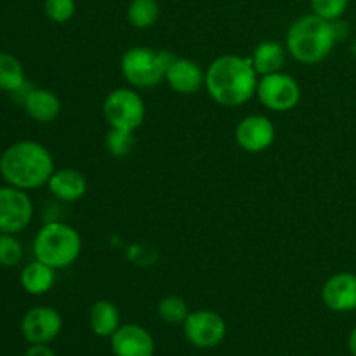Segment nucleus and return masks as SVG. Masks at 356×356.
I'll return each mask as SVG.
<instances>
[{
    "instance_id": "1",
    "label": "nucleus",
    "mask_w": 356,
    "mask_h": 356,
    "mask_svg": "<svg viewBox=\"0 0 356 356\" xmlns=\"http://www.w3.org/2000/svg\"><path fill=\"white\" fill-rule=\"evenodd\" d=\"M259 75L252 59L236 54L216 58L205 72V87L212 99L226 108L242 106L256 96Z\"/></svg>"
},
{
    "instance_id": "2",
    "label": "nucleus",
    "mask_w": 356,
    "mask_h": 356,
    "mask_svg": "<svg viewBox=\"0 0 356 356\" xmlns=\"http://www.w3.org/2000/svg\"><path fill=\"white\" fill-rule=\"evenodd\" d=\"M54 170L51 152L37 141H17L0 155L2 179L24 191L47 184Z\"/></svg>"
},
{
    "instance_id": "3",
    "label": "nucleus",
    "mask_w": 356,
    "mask_h": 356,
    "mask_svg": "<svg viewBox=\"0 0 356 356\" xmlns=\"http://www.w3.org/2000/svg\"><path fill=\"white\" fill-rule=\"evenodd\" d=\"M339 40L336 21L323 19L316 14H306L291 24L285 38L287 52L302 65H316L332 52Z\"/></svg>"
},
{
    "instance_id": "4",
    "label": "nucleus",
    "mask_w": 356,
    "mask_h": 356,
    "mask_svg": "<svg viewBox=\"0 0 356 356\" xmlns=\"http://www.w3.org/2000/svg\"><path fill=\"white\" fill-rule=\"evenodd\" d=\"M33 254L35 259L54 270H65L75 264L82 254V236L66 222L51 221L35 235Z\"/></svg>"
},
{
    "instance_id": "5",
    "label": "nucleus",
    "mask_w": 356,
    "mask_h": 356,
    "mask_svg": "<svg viewBox=\"0 0 356 356\" xmlns=\"http://www.w3.org/2000/svg\"><path fill=\"white\" fill-rule=\"evenodd\" d=\"M176 59L169 51H155L149 47H132L124 54L120 70L124 79L138 89L156 87L165 80L167 68Z\"/></svg>"
},
{
    "instance_id": "6",
    "label": "nucleus",
    "mask_w": 356,
    "mask_h": 356,
    "mask_svg": "<svg viewBox=\"0 0 356 356\" xmlns=\"http://www.w3.org/2000/svg\"><path fill=\"white\" fill-rule=\"evenodd\" d=\"M103 117L111 129L134 132L145 122V101L134 89H115L104 97Z\"/></svg>"
},
{
    "instance_id": "7",
    "label": "nucleus",
    "mask_w": 356,
    "mask_h": 356,
    "mask_svg": "<svg viewBox=\"0 0 356 356\" xmlns=\"http://www.w3.org/2000/svg\"><path fill=\"white\" fill-rule=\"evenodd\" d=\"M256 94L268 110L277 113L294 110L301 101V87L298 80L284 72L261 76Z\"/></svg>"
},
{
    "instance_id": "8",
    "label": "nucleus",
    "mask_w": 356,
    "mask_h": 356,
    "mask_svg": "<svg viewBox=\"0 0 356 356\" xmlns=\"http://www.w3.org/2000/svg\"><path fill=\"white\" fill-rule=\"evenodd\" d=\"M33 218V204L24 190L14 186L0 188V233L23 232Z\"/></svg>"
},
{
    "instance_id": "9",
    "label": "nucleus",
    "mask_w": 356,
    "mask_h": 356,
    "mask_svg": "<svg viewBox=\"0 0 356 356\" xmlns=\"http://www.w3.org/2000/svg\"><path fill=\"white\" fill-rule=\"evenodd\" d=\"M184 337L195 348L209 350L222 343L226 336V323L219 313L211 309H198L188 315L183 323Z\"/></svg>"
},
{
    "instance_id": "10",
    "label": "nucleus",
    "mask_w": 356,
    "mask_h": 356,
    "mask_svg": "<svg viewBox=\"0 0 356 356\" xmlns=\"http://www.w3.org/2000/svg\"><path fill=\"white\" fill-rule=\"evenodd\" d=\"M63 318L51 306H35L21 320V334L30 344H49L61 334Z\"/></svg>"
},
{
    "instance_id": "11",
    "label": "nucleus",
    "mask_w": 356,
    "mask_h": 356,
    "mask_svg": "<svg viewBox=\"0 0 356 356\" xmlns=\"http://www.w3.org/2000/svg\"><path fill=\"white\" fill-rule=\"evenodd\" d=\"M235 139L243 152L261 153L275 143L277 129L264 115H249L236 125Z\"/></svg>"
},
{
    "instance_id": "12",
    "label": "nucleus",
    "mask_w": 356,
    "mask_h": 356,
    "mask_svg": "<svg viewBox=\"0 0 356 356\" xmlns=\"http://www.w3.org/2000/svg\"><path fill=\"white\" fill-rule=\"evenodd\" d=\"M115 356H153L155 341L145 327L138 323H124L110 337Z\"/></svg>"
},
{
    "instance_id": "13",
    "label": "nucleus",
    "mask_w": 356,
    "mask_h": 356,
    "mask_svg": "<svg viewBox=\"0 0 356 356\" xmlns=\"http://www.w3.org/2000/svg\"><path fill=\"white\" fill-rule=\"evenodd\" d=\"M322 301L336 313H348L356 309V275L336 273L323 284Z\"/></svg>"
},
{
    "instance_id": "14",
    "label": "nucleus",
    "mask_w": 356,
    "mask_h": 356,
    "mask_svg": "<svg viewBox=\"0 0 356 356\" xmlns=\"http://www.w3.org/2000/svg\"><path fill=\"white\" fill-rule=\"evenodd\" d=\"M165 82L177 94H195L205 86V72L198 63L186 58H176L167 68Z\"/></svg>"
},
{
    "instance_id": "15",
    "label": "nucleus",
    "mask_w": 356,
    "mask_h": 356,
    "mask_svg": "<svg viewBox=\"0 0 356 356\" xmlns=\"http://www.w3.org/2000/svg\"><path fill=\"white\" fill-rule=\"evenodd\" d=\"M49 191L58 200L72 204L80 200L87 193V179L80 170L76 169H59L54 170L47 183Z\"/></svg>"
},
{
    "instance_id": "16",
    "label": "nucleus",
    "mask_w": 356,
    "mask_h": 356,
    "mask_svg": "<svg viewBox=\"0 0 356 356\" xmlns=\"http://www.w3.org/2000/svg\"><path fill=\"white\" fill-rule=\"evenodd\" d=\"M23 108L35 122L49 124V122H54L61 113V101H59L58 94L52 92L51 89H33L31 87L24 97Z\"/></svg>"
},
{
    "instance_id": "17",
    "label": "nucleus",
    "mask_w": 356,
    "mask_h": 356,
    "mask_svg": "<svg viewBox=\"0 0 356 356\" xmlns=\"http://www.w3.org/2000/svg\"><path fill=\"white\" fill-rule=\"evenodd\" d=\"M21 287L24 292L31 296H44L54 287L56 284V270L42 261L35 259L28 263L21 271Z\"/></svg>"
},
{
    "instance_id": "18",
    "label": "nucleus",
    "mask_w": 356,
    "mask_h": 356,
    "mask_svg": "<svg viewBox=\"0 0 356 356\" xmlns=\"http://www.w3.org/2000/svg\"><path fill=\"white\" fill-rule=\"evenodd\" d=\"M252 65L256 68L257 75H271V73H278L284 70L285 61H287V47L273 40L261 42L256 49H254Z\"/></svg>"
},
{
    "instance_id": "19",
    "label": "nucleus",
    "mask_w": 356,
    "mask_h": 356,
    "mask_svg": "<svg viewBox=\"0 0 356 356\" xmlns=\"http://www.w3.org/2000/svg\"><path fill=\"white\" fill-rule=\"evenodd\" d=\"M90 330L97 337H111L118 330L120 323V312L111 301L101 299L94 302L89 313Z\"/></svg>"
},
{
    "instance_id": "20",
    "label": "nucleus",
    "mask_w": 356,
    "mask_h": 356,
    "mask_svg": "<svg viewBox=\"0 0 356 356\" xmlns=\"http://www.w3.org/2000/svg\"><path fill=\"white\" fill-rule=\"evenodd\" d=\"M24 86L26 79L19 59L7 52H0V90L14 94Z\"/></svg>"
},
{
    "instance_id": "21",
    "label": "nucleus",
    "mask_w": 356,
    "mask_h": 356,
    "mask_svg": "<svg viewBox=\"0 0 356 356\" xmlns=\"http://www.w3.org/2000/svg\"><path fill=\"white\" fill-rule=\"evenodd\" d=\"M160 16L159 0H131L127 7V19L138 30H148Z\"/></svg>"
},
{
    "instance_id": "22",
    "label": "nucleus",
    "mask_w": 356,
    "mask_h": 356,
    "mask_svg": "<svg viewBox=\"0 0 356 356\" xmlns=\"http://www.w3.org/2000/svg\"><path fill=\"white\" fill-rule=\"evenodd\" d=\"M156 312H159L160 318L165 323H170V325L184 323V320L190 315V309H188L184 299L177 298V296H167V298L160 299Z\"/></svg>"
},
{
    "instance_id": "23",
    "label": "nucleus",
    "mask_w": 356,
    "mask_h": 356,
    "mask_svg": "<svg viewBox=\"0 0 356 356\" xmlns=\"http://www.w3.org/2000/svg\"><path fill=\"white\" fill-rule=\"evenodd\" d=\"M136 145L134 132L124 129H110L106 134V148L113 156H127Z\"/></svg>"
},
{
    "instance_id": "24",
    "label": "nucleus",
    "mask_w": 356,
    "mask_h": 356,
    "mask_svg": "<svg viewBox=\"0 0 356 356\" xmlns=\"http://www.w3.org/2000/svg\"><path fill=\"white\" fill-rule=\"evenodd\" d=\"M23 259V245L10 233H0V266L13 268Z\"/></svg>"
},
{
    "instance_id": "25",
    "label": "nucleus",
    "mask_w": 356,
    "mask_h": 356,
    "mask_svg": "<svg viewBox=\"0 0 356 356\" xmlns=\"http://www.w3.org/2000/svg\"><path fill=\"white\" fill-rule=\"evenodd\" d=\"M44 10L52 23L63 24L75 16L76 3L75 0H45Z\"/></svg>"
},
{
    "instance_id": "26",
    "label": "nucleus",
    "mask_w": 356,
    "mask_h": 356,
    "mask_svg": "<svg viewBox=\"0 0 356 356\" xmlns=\"http://www.w3.org/2000/svg\"><path fill=\"white\" fill-rule=\"evenodd\" d=\"M350 0H312L313 14L329 21H337L346 13Z\"/></svg>"
},
{
    "instance_id": "27",
    "label": "nucleus",
    "mask_w": 356,
    "mask_h": 356,
    "mask_svg": "<svg viewBox=\"0 0 356 356\" xmlns=\"http://www.w3.org/2000/svg\"><path fill=\"white\" fill-rule=\"evenodd\" d=\"M24 356H56L47 344H31Z\"/></svg>"
},
{
    "instance_id": "28",
    "label": "nucleus",
    "mask_w": 356,
    "mask_h": 356,
    "mask_svg": "<svg viewBox=\"0 0 356 356\" xmlns=\"http://www.w3.org/2000/svg\"><path fill=\"white\" fill-rule=\"evenodd\" d=\"M348 348H350V353L356 356V325L353 327L350 334V339H348Z\"/></svg>"
},
{
    "instance_id": "29",
    "label": "nucleus",
    "mask_w": 356,
    "mask_h": 356,
    "mask_svg": "<svg viewBox=\"0 0 356 356\" xmlns=\"http://www.w3.org/2000/svg\"><path fill=\"white\" fill-rule=\"evenodd\" d=\"M351 51H353V56L356 58V40L353 42V47H351Z\"/></svg>"
}]
</instances>
